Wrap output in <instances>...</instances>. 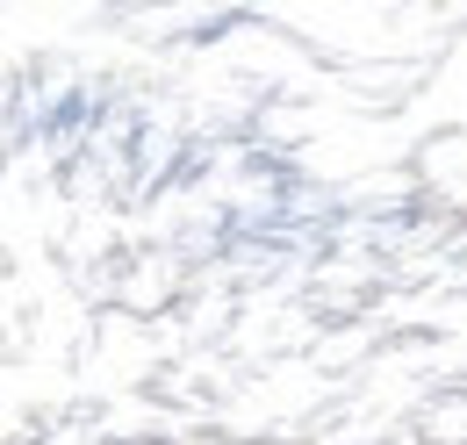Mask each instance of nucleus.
Here are the masks:
<instances>
[{
    "label": "nucleus",
    "instance_id": "f257e3e1",
    "mask_svg": "<svg viewBox=\"0 0 467 445\" xmlns=\"http://www.w3.org/2000/svg\"><path fill=\"white\" fill-rule=\"evenodd\" d=\"M79 109H87V101H79V94H65L58 115H51V137H58V129H72V122H79Z\"/></svg>",
    "mask_w": 467,
    "mask_h": 445
}]
</instances>
